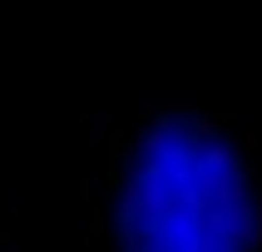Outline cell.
Returning <instances> with one entry per match:
<instances>
[{
    "label": "cell",
    "mask_w": 262,
    "mask_h": 252,
    "mask_svg": "<svg viewBox=\"0 0 262 252\" xmlns=\"http://www.w3.org/2000/svg\"><path fill=\"white\" fill-rule=\"evenodd\" d=\"M79 198L84 252H262V158L233 119H94L79 139Z\"/></svg>",
    "instance_id": "cell-1"
},
{
    "label": "cell",
    "mask_w": 262,
    "mask_h": 252,
    "mask_svg": "<svg viewBox=\"0 0 262 252\" xmlns=\"http://www.w3.org/2000/svg\"><path fill=\"white\" fill-rule=\"evenodd\" d=\"M0 252H15V213L5 198H0Z\"/></svg>",
    "instance_id": "cell-2"
}]
</instances>
